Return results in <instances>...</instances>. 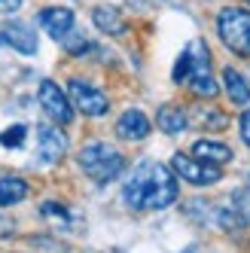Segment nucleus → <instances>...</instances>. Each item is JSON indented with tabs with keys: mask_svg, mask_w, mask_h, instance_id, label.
<instances>
[{
	"mask_svg": "<svg viewBox=\"0 0 250 253\" xmlns=\"http://www.w3.org/2000/svg\"><path fill=\"white\" fill-rule=\"evenodd\" d=\"M177 195H180L177 174L159 162H140L122 186V202L137 213L165 211L177 202Z\"/></svg>",
	"mask_w": 250,
	"mask_h": 253,
	"instance_id": "nucleus-1",
	"label": "nucleus"
},
{
	"mask_svg": "<svg viewBox=\"0 0 250 253\" xmlns=\"http://www.w3.org/2000/svg\"><path fill=\"white\" fill-rule=\"evenodd\" d=\"M171 80L177 85H186L189 95L199 98V101H213L223 92L220 80L213 77V52L202 37H195V40H189L183 46V52L174 61Z\"/></svg>",
	"mask_w": 250,
	"mask_h": 253,
	"instance_id": "nucleus-2",
	"label": "nucleus"
},
{
	"mask_svg": "<svg viewBox=\"0 0 250 253\" xmlns=\"http://www.w3.org/2000/svg\"><path fill=\"white\" fill-rule=\"evenodd\" d=\"M213 31L226 52L250 61V6H244L241 0L220 6L213 15Z\"/></svg>",
	"mask_w": 250,
	"mask_h": 253,
	"instance_id": "nucleus-3",
	"label": "nucleus"
},
{
	"mask_svg": "<svg viewBox=\"0 0 250 253\" xmlns=\"http://www.w3.org/2000/svg\"><path fill=\"white\" fill-rule=\"evenodd\" d=\"M77 165L88 180H95L98 186H107L125 171V156L116 147H110V143L92 140L77 153Z\"/></svg>",
	"mask_w": 250,
	"mask_h": 253,
	"instance_id": "nucleus-4",
	"label": "nucleus"
},
{
	"mask_svg": "<svg viewBox=\"0 0 250 253\" xmlns=\"http://www.w3.org/2000/svg\"><path fill=\"white\" fill-rule=\"evenodd\" d=\"M64 88H67L70 101H74L77 113H83L88 119H101V116L110 113V98H107V92L98 88L95 83H88L83 77H70Z\"/></svg>",
	"mask_w": 250,
	"mask_h": 253,
	"instance_id": "nucleus-5",
	"label": "nucleus"
},
{
	"mask_svg": "<svg viewBox=\"0 0 250 253\" xmlns=\"http://www.w3.org/2000/svg\"><path fill=\"white\" fill-rule=\"evenodd\" d=\"M37 101L43 107V113L55 122V125H70V122L77 119V107H74V101H70L67 88L58 85L55 80H40V85H37Z\"/></svg>",
	"mask_w": 250,
	"mask_h": 253,
	"instance_id": "nucleus-6",
	"label": "nucleus"
},
{
	"mask_svg": "<svg viewBox=\"0 0 250 253\" xmlns=\"http://www.w3.org/2000/svg\"><path fill=\"white\" fill-rule=\"evenodd\" d=\"M171 171L180 180H186V183H192V186H210V183H220L223 180V168L220 165L202 162L192 153H174L171 156Z\"/></svg>",
	"mask_w": 250,
	"mask_h": 253,
	"instance_id": "nucleus-7",
	"label": "nucleus"
},
{
	"mask_svg": "<svg viewBox=\"0 0 250 253\" xmlns=\"http://www.w3.org/2000/svg\"><path fill=\"white\" fill-rule=\"evenodd\" d=\"M0 46H6L19 55L31 58L40 52V34H37V25L31 22H22V19H9L0 25Z\"/></svg>",
	"mask_w": 250,
	"mask_h": 253,
	"instance_id": "nucleus-8",
	"label": "nucleus"
},
{
	"mask_svg": "<svg viewBox=\"0 0 250 253\" xmlns=\"http://www.w3.org/2000/svg\"><path fill=\"white\" fill-rule=\"evenodd\" d=\"M34 25H37L49 40L61 43L67 34L77 31V12L70 6H58V3H49V6H40L37 15H34Z\"/></svg>",
	"mask_w": 250,
	"mask_h": 253,
	"instance_id": "nucleus-9",
	"label": "nucleus"
},
{
	"mask_svg": "<svg viewBox=\"0 0 250 253\" xmlns=\"http://www.w3.org/2000/svg\"><path fill=\"white\" fill-rule=\"evenodd\" d=\"M67 153V134H64V125H40L37 128V165L52 168L58 165Z\"/></svg>",
	"mask_w": 250,
	"mask_h": 253,
	"instance_id": "nucleus-10",
	"label": "nucleus"
},
{
	"mask_svg": "<svg viewBox=\"0 0 250 253\" xmlns=\"http://www.w3.org/2000/svg\"><path fill=\"white\" fill-rule=\"evenodd\" d=\"M92 25H95V31H101L104 37H125L128 34V19H125V12L119 9V6H113V3H95L92 6Z\"/></svg>",
	"mask_w": 250,
	"mask_h": 253,
	"instance_id": "nucleus-11",
	"label": "nucleus"
},
{
	"mask_svg": "<svg viewBox=\"0 0 250 253\" xmlns=\"http://www.w3.org/2000/svg\"><path fill=\"white\" fill-rule=\"evenodd\" d=\"M150 131H153V122H150V116L140 110V107H128V110L116 119V137L119 140L137 143V140H147Z\"/></svg>",
	"mask_w": 250,
	"mask_h": 253,
	"instance_id": "nucleus-12",
	"label": "nucleus"
},
{
	"mask_svg": "<svg viewBox=\"0 0 250 253\" xmlns=\"http://www.w3.org/2000/svg\"><path fill=\"white\" fill-rule=\"evenodd\" d=\"M220 88H223V95L229 98L232 107H250V80L235 64H226L220 70Z\"/></svg>",
	"mask_w": 250,
	"mask_h": 253,
	"instance_id": "nucleus-13",
	"label": "nucleus"
},
{
	"mask_svg": "<svg viewBox=\"0 0 250 253\" xmlns=\"http://www.w3.org/2000/svg\"><path fill=\"white\" fill-rule=\"evenodd\" d=\"M189 110L183 104H177V101H168V104H162L156 110V125L162 128L165 134H183L186 128H189Z\"/></svg>",
	"mask_w": 250,
	"mask_h": 253,
	"instance_id": "nucleus-14",
	"label": "nucleus"
},
{
	"mask_svg": "<svg viewBox=\"0 0 250 253\" xmlns=\"http://www.w3.org/2000/svg\"><path fill=\"white\" fill-rule=\"evenodd\" d=\"M195 159H202V162H210V165H226V162H232V147L223 140H210V137H202V140H195L192 143V150H189Z\"/></svg>",
	"mask_w": 250,
	"mask_h": 253,
	"instance_id": "nucleus-15",
	"label": "nucleus"
},
{
	"mask_svg": "<svg viewBox=\"0 0 250 253\" xmlns=\"http://www.w3.org/2000/svg\"><path fill=\"white\" fill-rule=\"evenodd\" d=\"M28 192H31V186H28L25 177H15V174L0 177V208H15V205H22L25 198H28Z\"/></svg>",
	"mask_w": 250,
	"mask_h": 253,
	"instance_id": "nucleus-16",
	"label": "nucleus"
},
{
	"mask_svg": "<svg viewBox=\"0 0 250 253\" xmlns=\"http://www.w3.org/2000/svg\"><path fill=\"white\" fill-rule=\"evenodd\" d=\"M67 55H74V58H83V55H92V52L98 49V43L95 40H88L83 31H74V34H67V37L58 43Z\"/></svg>",
	"mask_w": 250,
	"mask_h": 253,
	"instance_id": "nucleus-17",
	"label": "nucleus"
},
{
	"mask_svg": "<svg viewBox=\"0 0 250 253\" xmlns=\"http://www.w3.org/2000/svg\"><path fill=\"white\" fill-rule=\"evenodd\" d=\"M40 216H46L49 223H55V226H61V229H67L70 223H74L70 208H64L61 202H43V205H40Z\"/></svg>",
	"mask_w": 250,
	"mask_h": 253,
	"instance_id": "nucleus-18",
	"label": "nucleus"
},
{
	"mask_svg": "<svg viewBox=\"0 0 250 253\" xmlns=\"http://www.w3.org/2000/svg\"><path fill=\"white\" fill-rule=\"evenodd\" d=\"M195 122H199L205 131H208V128H210V131H223L226 125H229V116L220 110V107H202V110H199V119H195Z\"/></svg>",
	"mask_w": 250,
	"mask_h": 253,
	"instance_id": "nucleus-19",
	"label": "nucleus"
},
{
	"mask_svg": "<svg viewBox=\"0 0 250 253\" xmlns=\"http://www.w3.org/2000/svg\"><path fill=\"white\" fill-rule=\"evenodd\" d=\"M25 137H28V125H9V128H3L0 131V147H6V150H19L22 143H25Z\"/></svg>",
	"mask_w": 250,
	"mask_h": 253,
	"instance_id": "nucleus-20",
	"label": "nucleus"
},
{
	"mask_svg": "<svg viewBox=\"0 0 250 253\" xmlns=\"http://www.w3.org/2000/svg\"><path fill=\"white\" fill-rule=\"evenodd\" d=\"M229 205L235 208V213L244 220V226H250V186L247 189H238L235 195L229 198Z\"/></svg>",
	"mask_w": 250,
	"mask_h": 253,
	"instance_id": "nucleus-21",
	"label": "nucleus"
},
{
	"mask_svg": "<svg viewBox=\"0 0 250 253\" xmlns=\"http://www.w3.org/2000/svg\"><path fill=\"white\" fill-rule=\"evenodd\" d=\"M238 134L244 140V147L250 150V107H244V113L238 116Z\"/></svg>",
	"mask_w": 250,
	"mask_h": 253,
	"instance_id": "nucleus-22",
	"label": "nucleus"
},
{
	"mask_svg": "<svg viewBox=\"0 0 250 253\" xmlns=\"http://www.w3.org/2000/svg\"><path fill=\"white\" fill-rule=\"evenodd\" d=\"M12 235H15V220L9 213H0V241L12 238Z\"/></svg>",
	"mask_w": 250,
	"mask_h": 253,
	"instance_id": "nucleus-23",
	"label": "nucleus"
},
{
	"mask_svg": "<svg viewBox=\"0 0 250 253\" xmlns=\"http://www.w3.org/2000/svg\"><path fill=\"white\" fill-rule=\"evenodd\" d=\"M25 0H0V15H15Z\"/></svg>",
	"mask_w": 250,
	"mask_h": 253,
	"instance_id": "nucleus-24",
	"label": "nucleus"
},
{
	"mask_svg": "<svg viewBox=\"0 0 250 253\" xmlns=\"http://www.w3.org/2000/svg\"><path fill=\"white\" fill-rule=\"evenodd\" d=\"M183 253H199V250H195V247H189V250H183Z\"/></svg>",
	"mask_w": 250,
	"mask_h": 253,
	"instance_id": "nucleus-25",
	"label": "nucleus"
},
{
	"mask_svg": "<svg viewBox=\"0 0 250 253\" xmlns=\"http://www.w3.org/2000/svg\"><path fill=\"white\" fill-rule=\"evenodd\" d=\"M241 3H244V6H250V0H241Z\"/></svg>",
	"mask_w": 250,
	"mask_h": 253,
	"instance_id": "nucleus-26",
	"label": "nucleus"
}]
</instances>
